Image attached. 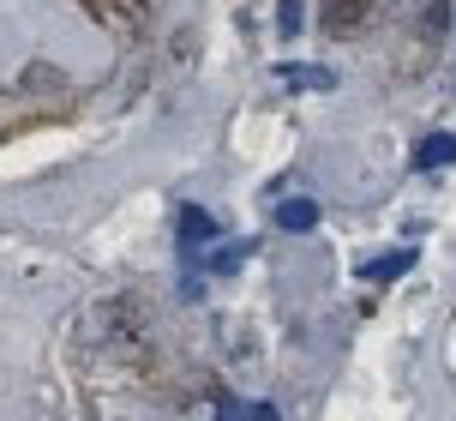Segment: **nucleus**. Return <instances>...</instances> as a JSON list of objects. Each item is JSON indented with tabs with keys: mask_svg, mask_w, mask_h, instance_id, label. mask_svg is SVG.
<instances>
[{
	"mask_svg": "<svg viewBox=\"0 0 456 421\" xmlns=\"http://www.w3.org/2000/svg\"><path fill=\"white\" fill-rule=\"evenodd\" d=\"M252 421H276V409L271 403H252Z\"/></svg>",
	"mask_w": 456,
	"mask_h": 421,
	"instance_id": "11",
	"label": "nucleus"
},
{
	"mask_svg": "<svg viewBox=\"0 0 456 421\" xmlns=\"http://www.w3.org/2000/svg\"><path fill=\"white\" fill-rule=\"evenodd\" d=\"M210 409H216V421H252V409H240L228 392H210Z\"/></svg>",
	"mask_w": 456,
	"mask_h": 421,
	"instance_id": "8",
	"label": "nucleus"
},
{
	"mask_svg": "<svg viewBox=\"0 0 456 421\" xmlns=\"http://www.w3.org/2000/svg\"><path fill=\"white\" fill-rule=\"evenodd\" d=\"M276 30H282V37H295V30H300V0H282V12H276Z\"/></svg>",
	"mask_w": 456,
	"mask_h": 421,
	"instance_id": "9",
	"label": "nucleus"
},
{
	"mask_svg": "<svg viewBox=\"0 0 456 421\" xmlns=\"http://www.w3.org/2000/svg\"><path fill=\"white\" fill-rule=\"evenodd\" d=\"M444 163H456V133H433V139H420L414 169H444Z\"/></svg>",
	"mask_w": 456,
	"mask_h": 421,
	"instance_id": "4",
	"label": "nucleus"
},
{
	"mask_svg": "<svg viewBox=\"0 0 456 421\" xmlns=\"http://www.w3.org/2000/svg\"><path fill=\"white\" fill-rule=\"evenodd\" d=\"M91 6L109 24H120V30H138V24H144V0H91Z\"/></svg>",
	"mask_w": 456,
	"mask_h": 421,
	"instance_id": "6",
	"label": "nucleus"
},
{
	"mask_svg": "<svg viewBox=\"0 0 456 421\" xmlns=\"http://www.w3.org/2000/svg\"><path fill=\"white\" fill-rule=\"evenodd\" d=\"M240 253H247V247H223V253H216V271H234V265H240Z\"/></svg>",
	"mask_w": 456,
	"mask_h": 421,
	"instance_id": "10",
	"label": "nucleus"
},
{
	"mask_svg": "<svg viewBox=\"0 0 456 421\" xmlns=\"http://www.w3.org/2000/svg\"><path fill=\"white\" fill-rule=\"evenodd\" d=\"M175 223H181V247H186V253H199V247L216 241V223H210V210H199V205H181Z\"/></svg>",
	"mask_w": 456,
	"mask_h": 421,
	"instance_id": "1",
	"label": "nucleus"
},
{
	"mask_svg": "<svg viewBox=\"0 0 456 421\" xmlns=\"http://www.w3.org/2000/svg\"><path fill=\"white\" fill-rule=\"evenodd\" d=\"M414 265V247H403V253H385V259H366L361 265V277H372V283H385V277H403Z\"/></svg>",
	"mask_w": 456,
	"mask_h": 421,
	"instance_id": "7",
	"label": "nucleus"
},
{
	"mask_svg": "<svg viewBox=\"0 0 456 421\" xmlns=\"http://www.w3.org/2000/svg\"><path fill=\"white\" fill-rule=\"evenodd\" d=\"M313 223H319V205H313V199H282V205H276V229L306 235Z\"/></svg>",
	"mask_w": 456,
	"mask_h": 421,
	"instance_id": "3",
	"label": "nucleus"
},
{
	"mask_svg": "<svg viewBox=\"0 0 456 421\" xmlns=\"http://www.w3.org/2000/svg\"><path fill=\"white\" fill-rule=\"evenodd\" d=\"M276 78H282L289 91H330V85H337V72H330V67H282Z\"/></svg>",
	"mask_w": 456,
	"mask_h": 421,
	"instance_id": "5",
	"label": "nucleus"
},
{
	"mask_svg": "<svg viewBox=\"0 0 456 421\" xmlns=\"http://www.w3.org/2000/svg\"><path fill=\"white\" fill-rule=\"evenodd\" d=\"M319 19H324V30H330V37H348V30L366 19V0H324Z\"/></svg>",
	"mask_w": 456,
	"mask_h": 421,
	"instance_id": "2",
	"label": "nucleus"
}]
</instances>
